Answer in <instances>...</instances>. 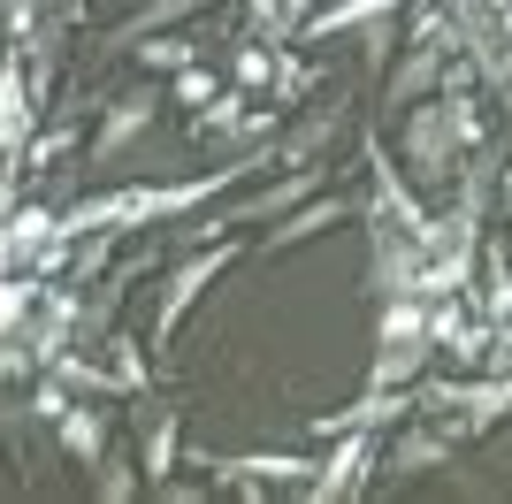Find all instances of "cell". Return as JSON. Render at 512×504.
I'll return each instance as SVG.
<instances>
[{
  "mask_svg": "<svg viewBox=\"0 0 512 504\" xmlns=\"http://www.w3.org/2000/svg\"><path fill=\"white\" fill-rule=\"evenodd\" d=\"M268 168V153H245V161H222L214 176H192V184H161V191H100V199H77L69 214H54V230L77 245V237H123V230H146V222H169L184 207H207L214 191H230L237 176Z\"/></svg>",
  "mask_w": 512,
  "mask_h": 504,
  "instance_id": "cell-1",
  "label": "cell"
},
{
  "mask_svg": "<svg viewBox=\"0 0 512 504\" xmlns=\"http://www.w3.org/2000/svg\"><path fill=\"white\" fill-rule=\"evenodd\" d=\"M406 168H413V184H428V191L459 184V138H451L444 92H436V100H413V115H406Z\"/></svg>",
  "mask_w": 512,
  "mask_h": 504,
  "instance_id": "cell-2",
  "label": "cell"
},
{
  "mask_svg": "<svg viewBox=\"0 0 512 504\" xmlns=\"http://www.w3.org/2000/svg\"><path fill=\"white\" fill-rule=\"evenodd\" d=\"M31 77H23V54L16 62H0V176H16L23 168V146H31Z\"/></svg>",
  "mask_w": 512,
  "mask_h": 504,
  "instance_id": "cell-3",
  "label": "cell"
},
{
  "mask_svg": "<svg viewBox=\"0 0 512 504\" xmlns=\"http://www.w3.org/2000/svg\"><path fill=\"white\" fill-rule=\"evenodd\" d=\"M230 260H237V245H214V252H199V260H184V268L169 275V291H161V321H153V336H176V321L192 314V298L207 291Z\"/></svg>",
  "mask_w": 512,
  "mask_h": 504,
  "instance_id": "cell-4",
  "label": "cell"
},
{
  "mask_svg": "<svg viewBox=\"0 0 512 504\" xmlns=\"http://www.w3.org/2000/svg\"><path fill=\"white\" fill-rule=\"evenodd\" d=\"M337 222H367V199H306V207H291V222L268 230V252L299 245V237H321V230H337Z\"/></svg>",
  "mask_w": 512,
  "mask_h": 504,
  "instance_id": "cell-5",
  "label": "cell"
},
{
  "mask_svg": "<svg viewBox=\"0 0 512 504\" xmlns=\"http://www.w3.org/2000/svg\"><path fill=\"white\" fill-rule=\"evenodd\" d=\"M146 130H153V100H146V92H123V100H115V107H107V123H100V138H92V161H123V153H130V138H146Z\"/></svg>",
  "mask_w": 512,
  "mask_h": 504,
  "instance_id": "cell-6",
  "label": "cell"
},
{
  "mask_svg": "<svg viewBox=\"0 0 512 504\" xmlns=\"http://www.w3.org/2000/svg\"><path fill=\"white\" fill-rule=\"evenodd\" d=\"M337 138H344V100H329V107H314V115H306V123L291 130V138H283V146L268 153V161H283V168H306L321 146H337Z\"/></svg>",
  "mask_w": 512,
  "mask_h": 504,
  "instance_id": "cell-7",
  "label": "cell"
},
{
  "mask_svg": "<svg viewBox=\"0 0 512 504\" xmlns=\"http://www.w3.org/2000/svg\"><path fill=\"white\" fill-rule=\"evenodd\" d=\"M428 84H444V54H436L428 39H413V54H406V62H398V69L383 77V107H413V100L428 92Z\"/></svg>",
  "mask_w": 512,
  "mask_h": 504,
  "instance_id": "cell-8",
  "label": "cell"
},
{
  "mask_svg": "<svg viewBox=\"0 0 512 504\" xmlns=\"http://www.w3.org/2000/svg\"><path fill=\"white\" fill-rule=\"evenodd\" d=\"M367 459H375V443H367V428H352L337 451V466H321L314 474V497H360L367 489Z\"/></svg>",
  "mask_w": 512,
  "mask_h": 504,
  "instance_id": "cell-9",
  "label": "cell"
},
{
  "mask_svg": "<svg viewBox=\"0 0 512 504\" xmlns=\"http://www.w3.org/2000/svg\"><path fill=\"white\" fill-rule=\"evenodd\" d=\"M390 8H406V0H337V8H321V16L299 23V39H337V31H360V23L390 16Z\"/></svg>",
  "mask_w": 512,
  "mask_h": 504,
  "instance_id": "cell-10",
  "label": "cell"
},
{
  "mask_svg": "<svg viewBox=\"0 0 512 504\" xmlns=\"http://www.w3.org/2000/svg\"><path fill=\"white\" fill-rule=\"evenodd\" d=\"M428 352H436V336H398V344H383V352H375V390L413 382V375L428 367Z\"/></svg>",
  "mask_w": 512,
  "mask_h": 504,
  "instance_id": "cell-11",
  "label": "cell"
},
{
  "mask_svg": "<svg viewBox=\"0 0 512 504\" xmlns=\"http://www.w3.org/2000/svg\"><path fill=\"white\" fill-rule=\"evenodd\" d=\"M54 428H62V451H77V459H100L107 451V420L92 413V405H69Z\"/></svg>",
  "mask_w": 512,
  "mask_h": 504,
  "instance_id": "cell-12",
  "label": "cell"
},
{
  "mask_svg": "<svg viewBox=\"0 0 512 504\" xmlns=\"http://www.w3.org/2000/svg\"><path fill=\"white\" fill-rule=\"evenodd\" d=\"M192 8H207V0H153V8H138V16H130L123 31H115V46H138L146 31H169V23H184Z\"/></svg>",
  "mask_w": 512,
  "mask_h": 504,
  "instance_id": "cell-13",
  "label": "cell"
},
{
  "mask_svg": "<svg viewBox=\"0 0 512 504\" xmlns=\"http://www.w3.org/2000/svg\"><path fill=\"white\" fill-rule=\"evenodd\" d=\"M138 62H146V69H192L199 46L176 39V31H146V39H138Z\"/></svg>",
  "mask_w": 512,
  "mask_h": 504,
  "instance_id": "cell-14",
  "label": "cell"
},
{
  "mask_svg": "<svg viewBox=\"0 0 512 504\" xmlns=\"http://www.w3.org/2000/svg\"><path fill=\"white\" fill-rule=\"evenodd\" d=\"M39 298V275L23 268V275H0V344H8V321H23V306Z\"/></svg>",
  "mask_w": 512,
  "mask_h": 504,
  "instance_id": "cell-15",
  "label": "cell"
},
{
  "mask_svg": "<svg viewBox=\"0 0 512 504\" xmlns=\"http://www.w3.org/2000/svg\"><path fill=\"white\" fill-rule=\"evenodd\" d=\"M214 92H222V84H214V69H199V62H192V69H176V100L192 107V115L214 100Z\"/></svg>",
  "mask_w": 512,
  "mask_h": 504,
  "instance_id": "cell-16",
  "label": "cell"
},
{
  "mask_svg": "<svg viewBox=\"0 0 512 504\" xmlns=\"http://www.w3.org/2000/svg\"><path fill=\"white\" fill-rule=\"evenodd\" d=\"M169 466H176V420L161 413L153 420V443H146V474H169Z\"/></svg>",
  "mask_w": 512,
  "mask_h": 504,
  "instance_id": "cell-17",
  "label": "cell"
},
{
  "mask_svg": "<svg viewBox=\"0 0 512 504\" xmlns=\"http://www.w3.org/2000/svg\"><path fill=\"white\" fill-rule=\"evenodd\" d=\"M390 46H398V31H390V16L360 23V54H367V69H383V62H390Z\"/></svg>",
  "mask_w": 512,
  "mask_h": 504,
  "instance_id": "cell-18",
  "label": "cell"
},
{
  "mask_svg": "<svg viewBox=\"0 0 512 504\" xmlns=\"http://www.w3.org/2000/svg\"><path fill=\"white\" fill-rule=\"evenodd\" d=\"M436 451H451V428H444V436H406L398 451H390V466H428Z\"/></svg>",
  "mask_w": 512,
  "mask_h": 504,
  "instance_id": "cell-19",
  "label": "cell"
},
{
  "mask_svg": "<svg viewBox=\"0 0 512 504\" xmlns=\"http://www.w3.org/2000/svg\"><path fill=\"white\" fill-rule=\"evenodd\" d=\"M490 321H512V275H505V252L490 245Z\"/></svg>",
  "mask_w": 512,
  "mask_h": 504,
  "instance_id": "cell-20",
  "label": "cell"
},
{
  "mask_svg": "<svg viewBox=\"0 0 512 504\" xmlns=\"http://www.w3.org/2000/svg\"><path fill=\"white\" fill-rule=\"evenodd\" d=\"M276 77V54H260V46H237V84L253 92V84H268Z\"/></svg>",
  "mask_w": 512,
  "mask_h": 504,
  "instance_id": "cell-21",
  "label": "cell"
},
{
  "mask_svg": "<svg viewBox=\"0 0 512 504\" xmlns=\"http://www.w3.org/2000/svg\"><path fill=\"white\" fill-rule=\"evenodd\" d=\"M69 153V130H46V138H31V146H23V168H54Z\"/></svg>",
  "mask_w": 512,
  "mask_h": 504,
  "instance_id": "cell-22",
  "label": "cell"
},
{
  "mask_svg": "<svg viewBox=\"0 0 512 504\" xmlns=\"http://www.w3.org/2000/svg\"><path fill=\"white\" fill-rule=\"evenodd\" d=\"M306 84H314V69H299V62H276V100H299Z\"/></svg>",
  "mask_w": 512,
  "mask_h": 504,
  "instance_id": "cell-23",
  "label": "cell"
},
{
  "mask_svg": "<svg viewBox=\"0 0 512 504\" xmlns=\"http://www.w3.org/2000/svg\"><path fill=\"white\" fill-rule=\"evenodd\" d=\"M107 474H100V497H130V489H138V474H130L123 459H100Z\"/></svg>",
  "mask_w": 512,
  "mask_h": 504,
  "instance_id": "cell-24",
  "label": "cell"
},
{
  "mask_svg": "<svg viewBox=\"0 0 512 504\" xmlns=\"http://www.w3.org/2000/svg\"><path fill=\"white\" fill-rule=\"evenodd\" d=\"M31 413H39V420H62V413H69V398L54 390V382H46V390H31Z\"/></svg>",
  "mask_w": 512,
  "mask_h": 504,
  "instance_id": "cell-25",
  "label": "cell"
},
{
  "mask_svg": "<svg viewBox=\"0 0 512 504\" xmlns=\"http://www.w3.org/2000/svg\"><path fill=\"white\" fill-rule=\"evenodd\" d=\"M490 375H505V382H512V329L497 336V352H490Z\"/></svg>",
  "mask_w": 512,
  "mask_h": 504,
  "instance_id": "cell-26",
  "label": "cell"
},
{
  "mask_svg": "<svg viewBox=\"0 0 512 504\" xmlns=\"http://www.w3.org/2000/svg\"><path fill=\"white\" fill-rule=\"evenodd\" d=\"M245 8H253L260 23H283V0H245Z\"/></svg>",
  "mask_w": 512,
  "mask_h": 504,
  "instance_id": "cell-27",
  "label": "cell"
},
{
  "mask_svg": "<svg viewBox=\"0 0 512 504\" xmlns=\"http://www.w3.org/2000/svg\"><path fill=\"white\" fill-rule=\"evenodd\" d=\"M505 214H512V168H505Z\"/></svg>",
  "mask_w": 512,
  "mask_h": 504,
  "instance_id": "cell-28",
  "label": "cell"
},
{
  "mask_svg": "<svg viewBox=\"0 0 512 504\" xmlns=\"http://www.w3.org/2000/svg\"><path fill=\"white\" fill-rule=\"evenodd\" d=\"M46 8H85V0H46Z\"/></svg>",
  "mask_w": 512,
  "mask_h": 504,
  "instance_id": "cell-29",
  "label": "cell"
},
{
  "mask_svg": "<svg viewBox=\"0 0 512 504\" xmlns=\"http://www.w3.org/2000/svg\"><path fill=\"white\" fill-rule=\"evenodd\" d=\"M482 8H512V0H482Z\"/></svg>",
  "mask_w": 512,
  "mask_h": 504,
  "instance_id": "cell-30",
  "label": "cell"
},
{
  "mask_svg": "<svg viewBox=\"0 0 512 504\" xmlns=\"http://www.w3.org/2000/svg\"><path fill=\"white\" fill-rule=\"evenodd\" d=\"M505 23H512V8H505Z\"/></svg>",
  "mask_w": 512,
  "mask_h": 504,
  "instance_id": "cell-31",
  "label": "cell"
}]
</instances>
